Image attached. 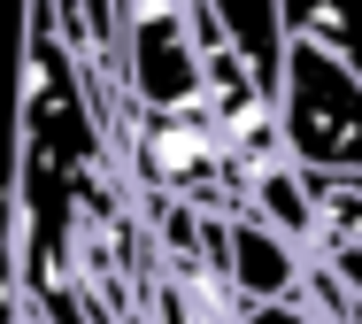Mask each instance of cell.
<instances>
[{
	"mask_svg": "<svg viewBox=\"0 0 362 324\" xmlns=\"http://www.w3.org/2000/svg\"><path fill=\"white\" fill-rule=\"evenodd\" d=\"M231 286L247 301H300V247L262 209H239L231 216Z\"/></svg>",
	"mask_w": 362,
	"mask_h": 324,
	"instance_id": "obj_1",
	"label": "cell"
},
{
	"mask_svg": "<svg viewBox=\"0 0 362 324\" xmlns=\"http://www.w3.org/2000/svg\"><path fill=\"white\" fill-rule=\"evenodd\" d=\"M223 23H231V39H239V54L255 62V78L286 85V54H293V31H286V0H209Z\"/></svg>",
	"mask_w": 362,
	"mask_h": 324,
	"instance_id": "obj_2",
	"label": "cell"
},
{
	"mask_svg": "<svg viewBox=\"0 0 362 324\" xmlns=\"http://www.w3.org/2000/svg\"><path fill=\"white\" fill-rule=\"evenodd\" d=\"M286 31L293 39H324L362 70V0H286Z\"/></svg>",
	"mask_w": 362,
	"mask_h": 324,
	"instance_id": "obj_3",
	"label": "cell"
},
{
	"mask_svg": "<svg viewBox=\"0 0 362 324\" xmlns=\"http://www.w3.org/2000/svg\"><path fill=\"white\" fill-rule=\"evenodd\" d=\"M239 324H324V317H316L308 301H247Z\"/></svg>",
	"mask_w": 362,
	"mask_h": 324,
	"instance_id": "obj_4",
	"label": "cell"
}]
</instances>
